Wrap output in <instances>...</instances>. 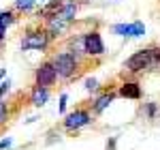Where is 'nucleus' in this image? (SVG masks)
Returning a JSON list of instances; mask_svg holds the SVG:
<instances>
[{"instance_id":"15","label":"nucleus","mask_w":160,"mask_h":150,"mask_svg":"<svg viewBox=\"0 0 160 150\" xmlns=\"http://www.w3.org/2000/svg\"><path fill=\"white\" fill-rule=\"evenodd\" d=\"M34 7H37V0H15L13 2V9L17 13H30L34 11Z\"/></svg>"},{"instance_id":"16","label":"nucleus","mask_w":160,"mask_h":150,"mask_svg":"<svg viewBox=\"0 0 160 150\" xmlns=\"http://www.w3.org/2000/svg\"><path fill=\"white\" fill-rule=\"evenodd\" d=\"M113 32L120 35V37H132V26L130 24H115L113 26Z\"/></svg>"},{"instance_id":"13","label":"nucleus","mask_w":160,"mask_h":150,"mask_svg":"<svg viewBox=\"0 0 160 150\" xmlns=\"http://www.w3.org/2000/svg\"><path fill=\"white\" fill-rule=\"evenodd\" d=\"M17 19H19V13L15 9H2L0 11V28H9V26L17 24Z\"/></svg>"},{"instance_id":"4","label":"nucleus","mask_w":160,"mask_h":150,"mask_svg":"<svg viewBox=\"0 0 160 150\" xmlns=\"http://www.w3.org/2000/svg\"><path fill=\"white\" fill-rule=\"evenodd\" d=\"M92 120H94V112H92V107L79 105V107H75L73 112H68L66 116H64L62 126H64L66 133H77L79 129L92 125Z\"/></svg>"},{"instance_id":"9","label":"nucleus","mask_w":160,"mask_h":150,"mask_svg":"<svg viewBox=\"0 0 160 150\" xmlns=\"http://www.w3.org/2000/svg\"><path fill=\"white\" fill-rule=\"evenodd\" d=\"M62 4H64V0H51V2H47L45 7H41L37 11V17L38 22H49V19H53V17H58L62 11Z\"/></svg>"},{"instance_id":"10","label":"nucleus","mask_w":160,"mask_h":150,"mask_svg":"<svg viewBox=\"0 0 160 150\" xmlns=\"http://www.w3.org/2000/svg\"><path fill=\"white\" fill-rule=\"evenodd\" d=\"M49 101V88H43V86H32L30 90V105H34V107H43L45 103Z\"/></svg>"},{"instance_id":"22","label":"nucleus","mask_w":160,"mask_h":150,"mask_svg":"<svg viewBox=\"0 0 160 150\" xmlns=\"http://www.w3.org/2000/svg\"><path fill=\"white\" fill-rule=\"evenodd\" d=\"M11 139H2V142H0V150H4V148H11Z\"/></svg>"},{"instance_id":"11","label":"nucleus","mask_w":160,"mask_h":150,"mask_svg":"<svg viewBox=\"0 0 160 150\" xmlns=\"http://www.w3.org/2000/svg\"><path fill=\"white\" fill-rule=\"evenodd\" d=\"M45 28H47V32L51 35V39H56L68 28V22L62 19V17H53V19H49V22H45Z\"/></svg>"},{"instance_id":"5","label":"nucleus","mask_w":160,"mask_h":150,"mask_svg":"<svg viewBox=\"0 0 160 150\" xmlns=\"http://www.w3.org/2000/svg\"><path fill=\"white\" fill-rule=\"evenodd\" d=\"M56 82H58V71L53 67V60L47 58L34 69V84L43 88H51V86H56Z\"/></svg>"},{"instance_id":"17","label":"nucleus","mask_w":160,"mask_h":150,"mask_svg":"<svg viewBox=\"0 0 160 150\" xmlns=\"http://www.w3.org/2000/svg\"><path fill=\"white\" fill-rule=\"evenodd\" d=\"M11 116V110H9V103L4 99H0V125H4Z\"/></svg>"},{"instance_id":"23","label":"nucleus","mask_w":160,"mask_h":150,"mask_svg":"<svg viewBox=\"0 0 160 150\" xmlns=\"http://www.w3.org/2000/svg\"><path fill=\"white\" fill-rule=\"evenodd\" d=\"M7 41V28H0V43Z\"/></svg>"},{"instance_id":"19","label":"nucleus","mask_w":160,"mask_h":150,"mask_svg":"<svg viewBox=\"0 0 160 150\" xmlns=\"http://www.w3.org/2000/svg\"><path fill=\"white\" fill-rule=\"evenodd\" d=\"M96 88H98V82H96V79H92V77L86 79V90L88 92H96Z\"/></svg>"},{"instance_id":"20","label":"nucleus","mask_w":160,"mask_h":150,"mask_svg":"<svg viewBox=\"0 0 160 150\" xmlns=\"http://www.w3.org/2000/svg\"><path fill=\"white\" fill-rule=\"evenodd\" d=\"M9 90H11V82H9V79L0 82V99H2V97H4V94H7Z\"/></svg>"},{"instance_id":"8","label":"nucleus","mask_w":160,"mask_h":150,"mask_svg":"<svg viewBox=\"0 0 160 150\" xmlns=\"http://www.w3.org/2000/svg\"><path fill=\"white\" fill-rule=\"evenodd\" d=\"M115 97H118V92H115L113 88H105L98 97L94 99V103H92V112H94V114H102L111 105V103H113V99H115Z\"/></svg>"},{"instance_id":"18","label":"nucleus","mask_w":160,"mask_h":150,"mask_svg":"<svg viewBox=\"0 0 160 150\" xmlns=\"http://www.w3.org/2000/svg\"><path fill=\"white\" fill-rule=\"evenodd\" d=\"M132 37H143V35H145V26H143V22H139V19H137V22H132Z\"/></svg>"},{"instance_id":"1","label":"nucleus","mask_w":160,"mask_h":150,"mask_svg":"<svg viewBox=\"0 0 160 150\" xmlns=\"http://www.w3.org/2000/svg\"><path fill=\"white\" fill-rule=\"evenodd\" d=\"M51 35L47 32L45 24H37L26 28L24 39H22V50L24 51H45L51 45Z\"/></svg>"},{"instance_id":"2","label":"nucleus","mask_w":160,"mask_h":150,"mask_svg":"<svg viewBox=\"0 0 160 150\" xmlns=\"http://www.w3.org/2000/svg\"><path fill=\"white\" fill-rule=\"evenodd\" d=\"M51 60H53L56 71H58V79L71 82V79H75V77L79 75V71H81V60H83V58L75 56L73 51H60V54H56Z\"/></svg>"},{"instance_id":"24","label":"nucleus","mask_w":160,"mask_h":150,"mask_svg":"<svg viewBox=\"0 0 160 150\" xmlns=\"http://www.w3.org/2000/svg\"><path fill=\"white\" fill-rule=\"evenodd\" d=\"M156 67L160 69V47H156Z\"/></svg>"},{"instance_id":"26","label":"nucleus","mask_w":160,"mask_h":150,"mask_svg":"<svg viewBox=\"0 0 160 150\" xmlns=\"http://www.w3.org/2000/svg\"><path fill=\"white\" fill-rule=\"evenodd\" d=\"M37 2H38V0H37Z\"/></svg>"},{"instance_id":"25","label":"nucleus","mask_w":160,"mask_h":150,"mask_svg":"<svg viewBox=\"0 0 160 150\" xmlns=\"http://www.w3.org/2000/svg\"><path fill=\"white\" fill-rule=\"evenodd\" d=\"M7 75V69H0V82H2V77Z\"/></svg>"},{"instance_id":"3","label":"nucleus","mask_w":160,"mask_h":150,"mask_svg":"<svg viewBox=\"0 0 160 150\" xmlns=\"http://www.w3.org/2000/svg\"><path fill=\"white\" fill-rule=\"evenodd\" d=\"M124 69L128 73H145V71H152V69H158L156 67V47H145V50L135 51L126 62H124Z\"/></svg>"},{"instance_id":"12","label":"nucleus","mask_w":160,"mask_h":150,"mask_svg":"<svg viewBox=\"0 0 160 150\" xmlns=\"http://www.w3.org/2000/svg\"><path fill=\"white\" fill-rule=\"evenodd\" d=\"M77 11H79V2H75V0H66L64 4H62V11L58 17H62V19H66L68 24L75 19V15H77Z\"/></svg>"},{"instance_id":"6","label":"nucleus","mask_w":160,"mask_h":150,"mask_svg":"<svg viewBox=\"0 0 160 150\" xmlns=\"http://www.w3.org/2000/svg\"><path fill=\"white\" fill-rule=\"evenodd\" d=\"M81 41H83V54L88 58H100L105 54V41L98 30H88Z\"/></svg>"},{"instance_id":"14","label":"nucleus","mask_w":160,"mask_h":150,"mask_svg":"<svg viewBox=\"0 0 160 150\" xmlns=\"http://www.w3.org/2000/svg\"><path fill=\"white\" fill-rule=\"evenodd\" d=\"M143 116L148 118V120H156L158 118V114H160V105L156 103V101H149V103H143Z\"/></svg>"},{"instance_id":"21","label":"nucleus","mask_w":160,"mask_h":150,"mask_svg":"<svg viewBox=\"0 0 160 150\" xmlns=\"http://www.w3.org/2000/svg\"><path fill=\"white\" fill-rule=\"evenodd\" d=\"M66 99H68L66 94H62V97H60V112H64V110H66Z\"/></svg>"},{"instance_id":"7","label":"nucleus","mask_w":160,"mask_h":150,"mask_svg":"<svg viewBox=\"0 0 160 150\" xmlns=\"http://www.w3.org/2000/svg\"><path fill=\"white\" fill-rule=\"evenodd\" d=\"M118 97H122V99H130V101H139L143 97V90H141V84L135 82V79H126L120 84L118 88Z\"/></svg>"}]
</instances>
